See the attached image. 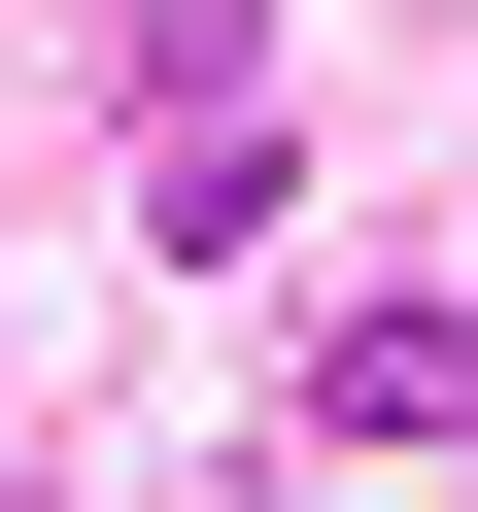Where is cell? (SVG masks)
Wrapping results in <instances>:
<instances>
[{"label": "cell", "mask_w": 478, "mask_h": 512, "mask_svg": "<svg viewBox=\"0 0 478 512\" xmlns=\"http://www.w3.org/2000/svg\"><path fill=\"white\" fill-rule=\"evenodd\" d=\"M308 410H342V444H478V308H342Z\"/></svg>", "instance_id": "cell-1"}]
</instances>
